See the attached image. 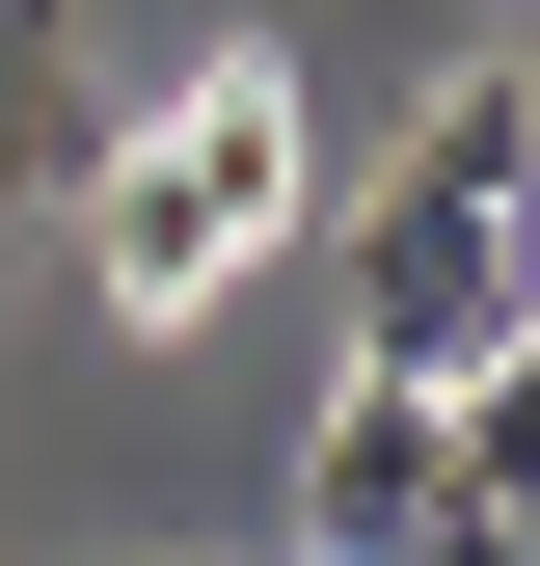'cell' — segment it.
<instances>
[{
	"label": "cell",
	"instance_id": "6da1fadb",
	"mask_svg": "<svg viewBox=\"0 0 540 566\" xmlns=\"http://www.w3.org/2000/svg\"><path fill=\"white\" fill-rule=\"evenodd\" d=\"M540 324V243H513V82H459L433 135L378 163L352 217V378H459V350Z\"/></svg>",
	"mask_w": 540,
	"mask_h": 566
},
{
	"label": "cell",
	"instance_id": "5b68a950",
	"mask_svg": "<svg viewBox=\"0 0 540 566\" xmlns=\"http://www.w3.org/2000/svg\"><path fill=\"white\" fill-rule=\"evenodd\" d=\"M513 243H540V54H513Z\"/></svg>",
	"mask_w": 540,
	"mask_h": 566
},
{
	"label": "cell",
	"instance_id": "277c9868",
	"mask_svg": "<svg viewBox=\"0 0 540 566\" xmlns=\"http://www.w3.org/2000/svg\"><path fill=\"white\" fill-rule=\"evenodd\" d=\"M82 163V0H0V217Z\"/></svg>",
	"mask_w": 540,
	"mask_h": 566
},
{
	"label": "cell",
	"instance_id": "3957f363",
	"mask_svg": "<svg viewBox=\"0 0 540 566\" xmlns=\"http://www.w3.org/2000/svg\"><path fill=\"white\" fill-rule=\"evenodd\" d=\"M433 513H459V405L433 378H352L298 432V566H378V539H433Z\"/></svg>",
	"mask_w": 540,
	"mask_h": 566
},
{
	"label": "cell",
	"instance_id": "7a4b0ae2",
	"mask_svg": "<svg viewBox=\"0 0 540 566\" xmlns=\"http://www.w3.org/2000/svg\"><path fill=\"white\" fill-rule=\"evenodd\" d=\"M298 189H324V163H298V82H270V54H217V82H163V135L82 189V270H108L135 324H189L243 243H298Z\"/></svg>",
	"mask_w": 540,
	"mask_h": 566
}]
</instances>
